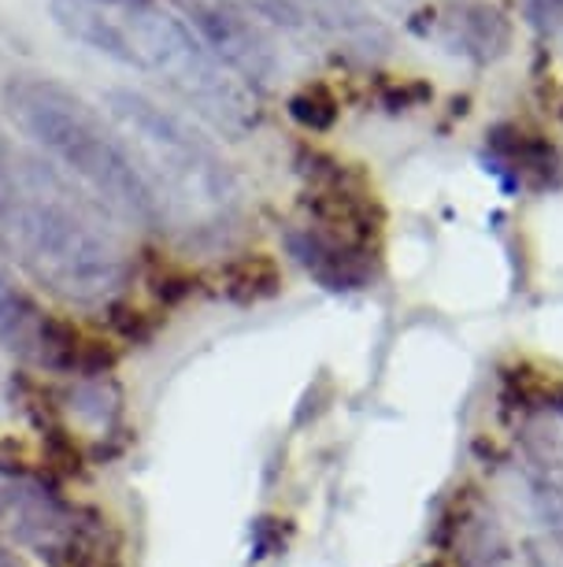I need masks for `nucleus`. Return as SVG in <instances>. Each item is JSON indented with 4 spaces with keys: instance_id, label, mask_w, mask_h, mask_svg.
Segmentation results:
<instances>
[{
    "instance_id": "obj_1",
    "label": "nucleus",
    "mask_w": 563,
    "mask_h": 567,
    "mask_svg": "<svg viewBox=\"0 0 563 567\" xmlns=\"http://www.w3.org/2000/svg\"><path fill=\"white\" fill-rule=\"evenodd\" d=\"M0 241L19 267L71 305H104L126 282V252L97 200L60 167L0 137Z\"/></svg>"
},
{
    "instance_id": "obj_2",
    "label": "nucleus",
    "mask_w": 563,
    "mask_h": 567,
    "mask_svg": "<svg viewBox=\"0 0 563 567\" xmlns=\"http://www.w3.org/2000/svg\"><path fill=\"white\" fill-rule=\"evenodd\" d=\"M52 19L67 38L156 74L186 109L208 120L216 131L241 137L260 120L257 93L227 63L200 45L189 30L145 0H52Z\"/></svg>"
},
{
    "instance_id": "obj_3",
    "label": "nucleus",
    "mask_w": 563,
    "mask_h": 567,
    "mask_svg": "<svg viewBox=\"0 0 563 567\" xmlns=\"http://www.w3.org/2000/svg\"><path fill=\"white\" fill-rule=\"evenodd\" d=\"M104 115L153 197L156 223L183 238H216L230 227L238 216V186L227 164L186 123L134 90H112Z\"/></svg>"
},
{
    "instance_id": "obj_4",
    "label": "nucleus",
    "mask_w": 563,
    "mask_h": 567,
    "mask_svg": "<svg viewBox=\"0 0 563 567\" xmlns=\"http://www.w3.org/2000/svg\"><path fill=\"white\" fill-rule=\"evenodd\" d=\"M8 115L38 148H45L67 171L71 182H82L104 212L137 227H156V208L142 175H137L123 137L90 109L67 85L23 74L4 90Z\"/></svg>"
},
{
    "instance_id": "obj_5",
    "label": "nucleus",
    "mask_w": 563,
    "mask_h": 567,
    "mask_svg": "<svg viewBox=\"0 0 563 567\" xmlns=\"http://www.w3.org/2000/svg\"><path fill=\"white\" fill-rule=\"evenodd\" d=\"M211 56H219L233 74L241 79H271L274 71V49L268 38L260 34V27L252 23V16L238 0H175Z\"/></svg>"
},
{
    "instance_id": "obj_6",
    "label": "nucleus",
    "mask_w": 563,
    "mask_h": 567,
    "mask_svg": "<svg viewBox=\"0 0 563 567\" xmlns=\"http://www.w3.org/2000/svg\"><path fill=\"white\" fill-rule=\"evenodd\" d=\"M0 523L41 556H63L79 542L74 512L34 478H0Z\"/></svg>"
},
{
    "instance_id": "obj_7",
    "label": "nucleus",
    "mask_w": 563,
    "mask_h": 567,
    "mask_svg": "<svg viewBox=\"0 0 563 567\" xmlns=\"http://www.w3.org/2000/svg\"><path fill=\"white\" fill-rule=\"evenodd\" d=\"M530 497L545 527L563 530V404H538L523 423Z\"/></svg>"
},
{
    "instance_id": "obj_8",
    "label": "nucleus",
    "mask_w": 563,
    "mask_h": 567,
    "mask_svg": "<svg viewBox=\"0 0 563 567\" xmlns=\"http://www.w3.org/2000/svg\"><path fill=\"white\" fill-rule=\"evenodd\" d=\"M0 346H8L27 360L49 363V368H67V363H74L79 338L63 323H52V319L41 316L34 301L0 271Z\"/></svg>"
},
{
    "instance_id": "obj_9",
    "label": "nucleus",
    "mask_w": 563,
    "mask_h": 567,
    "mask_svg": "<svg viewBox=\"0 0 563 567\" xmlns=\"http://www.w3.org/2000/svg\"><path fill=\"white\" fill-rule=\"evenodd\" d=\"M285 241H290V252L301 260L304 271L312 275L319 286H326V290L342 293V290H359V286H367L371 267H367L364 245L331 238V234H323L319 227L293 230Z\"/></svg>"
},
{
    "instance_id": "obj_10",
    "label": "nucleus",
    "mask_w": 563,
    "mask_h": 567,
    "mask_svg": "<svg viewBox=\"0 0 563 567\" xmlns=\"http://www.w3.org/2000/svg\"><path fill=\"white\" fill-rule=\"evenodd\" d=\"M227 293L238 305H252V301H263V297H274L279 293V267H274L271 256H260V252L230 264Z\"/></svg>"
},
{
    "instance_id": "obj_11",
    "label": "nucleus",
    "mask_w": 563,
    "mask_h": 567,
    "mask_svg": "<svg viewBox=\"0 0 563 567\" xmlns=\"http://www.w3.org/2000/svg\"><path fill=\"white\" fill-rule=\"evenodd\" d=\"M290 115L301 126H307V131H331L334 120H337V104L326 90L312 85V90H301L290 101Z\"/></svg>"
},
{
    "instance_id": "obj_12",
    "label": "nucleus",
    "mask_w": 563,
    "mask_h": 567,
    "mask_svg": "<svg viewBox=\"0 0 563 567\" xmlns=\"http://www.w3.org/2000/svg\"><path fill=\"white\" fill-rule=\"evenodd\" d=\"M530 564L534 567H563V534H545L526 545Z\"/></svg>"
},
{
    "instance_id": "obj_13",
    "label": "nucleus",
    "mask_w": 563,
    "mask_h": 567,
    "mask_svg": "<svg viewBox=\"0 0 563 567\" xmlns=\"http://www.w3.org/2000/svg\"><path fill=\"white\" fill-rule=\"evenodd\" d=\"M0 567H19V564H15V556L8 553L4 545H0Z\"/></svg>"
},
{
    "instance_id": "obj_14",
    "label": "nucleus",
    "mask_w": 563,
    "mask_h": 567,
    "mask_svg": "<svg viewBox=\"0 0 563 567\" xmlns=\"http://www.w3.org/2000/svg\"><path fill=\"white\" fill-rule=\"evenodd\" d=\"M119 4H134V0H119Z\"/></svg>"
}]
</instances>
